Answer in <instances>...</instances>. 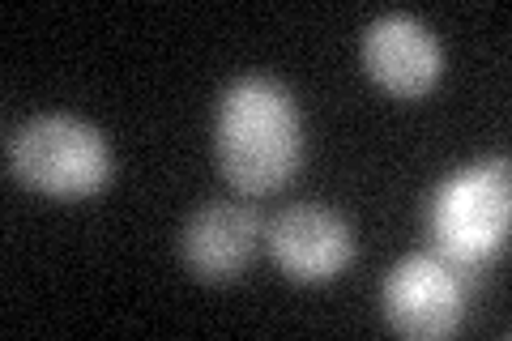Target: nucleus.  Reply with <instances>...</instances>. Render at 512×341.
<instances>
[{"label": "nucleus", "instance_id": "nucleus-1", "mask_svg": "<svg viewBox=\"0 0 512 341\" xmlns=\"http://www.w3.org/2000/svg\"><path fill=\"white\" fill-rule=\"evenodd\" d=\"M218 171L244 197H269L299 171L303 128L299 103L278 77H235L214 116Z\"/></svg>", "mask_w": 512, "mask_h": 341}, {"label": "nucleus", "instance_id": "nucleus-3", "mask_svg": "<svg viewBox=\"0 0 512 341\" xmlns=\"http://www.w3.org/2000/svg\"><path fill=\"white\" fill-rule=\"evenodd\" d=\"M427 226L436 239V256L461 273L500 256L512 226L508 158H483L448 175L431 197Z\"/></svg>", "mask_w": 512, "mask_h": 341}, {"label": "nucleus", "instance_id": "nucleus-5", "mask_svg": "<svg viewBox=\"0 0 512 341\" xmlns=\"http://www.w3.org/2000/svg\"><path fill=\"white\" fill-rule=\"evenodd\" d=\"M265 243L274 265L295 282H333L338 273L355 261V235L342 214H333L329 205H291L265 226Z\"/></svg>", "mask_w": 512, "mask_h": 341}, {"label": "nucleus", "instance_id": "nucleus-2", "mask_svg": "<svg viewBox=\"0 0 512 341\" xmlns=\"http://www.w3.org/2000/svg\"><path fill=\"white\" fill-rule=\"evenodd\" d=\"M9 175L56 201H86L103 192L116 171L107 137L82 116L43 111L18 124L5 141Z\"/></svg>", "mask_w": 512, "mask_h": 341}, {"label": "nucleus", "instance_id": "nucleus-7", "mask_svg": "<svg viewBox=\"0 0 512 341\" xmlns=\"http://www.w3.org/2000/svg\"><path fill=\"white\" fill-rule=\"evenodd\" d=\"M363 69L393 99H423L440 81L444 56L414 13H384L363 30Z\"/></svg>", "mask_w": 512, "mask_h": 341}, {"label": "nucleus", "instance_id": "nucleus-6", "mask_svg": "<svg viewBox=\"0 0 512 341\" xmlns=\"http://www.w3.org/2000/svg\"><path fill=\"white\" fill-rule=\"evenodd\" d=\"M261 214L239 201H205L188 214L180 231V261L197 282H235L248 269L256 239H261Z\"/></svg>", "mask_w": 512, "mask_h": 341}, {"label": "nucleus", "instance_id": "nucleus-4", "mask_svg": "<svg viewBox=\"0 0 512 341\" xmlns=\"http://www.w3.org/2000/svg\"><path fill=\"white\" fill-rule=\"evenodd\" d=\"M380 303H384L389 329L410 341L453 337L461 329V316H466L461 269L448 265L436 252H414L389 269Z\"/></svg>", "mask_w": 512, "mask_h": 341}]
</instances>
